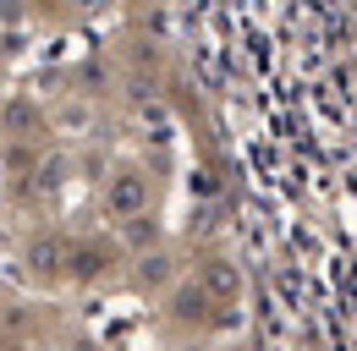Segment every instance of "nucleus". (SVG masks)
I'll return each instance as SVG.
<instances>
[{"label":"nucleus","instance_id":"obj_1","mask_svg":"<svg viewBox=\"0 0 357 351\" xmlns=\"http://www.w3.org/2000/svg\"><path fill=\"white\" fill-rule=\"evenodd\" d=\"M143 203H149V187H143V176H116V181H110V192H105V209H110L116 219L143 214Z\"/></svg>","mask_w":357,"mask_h":351},{"label":"nucleus","instance_id":"obj_2","mask_svg":"<svg viewBox=\"0 0 357 351\" xmlns=\"http://www.w3.org/2000/svg\"><path fill=\"white\" fill-rule=\"evenodd\" d=\"M61 258H66V253H61V242H55V236H39V242L28 247V263H33L39 274H50V269H55Z\"/></svg>","mask_w":357,"mask_h":351},{"label":"nucleus","instance_id":"obj_3","mask_svg":"<svg viewBox=\"0 0 357 351\" xmlns=\"http://www.w3.org/2000/svg\"><path fill=\"white\" fill-rule=\"evenodd\" d=\"M61 176H66V165H61V159H45V165H39V181H33V192L50 198V192L61 187Z\"/></svg>","mask_w":357,"mask_h":351},{"label":"nucleus","instance_id":"obj_4","mask_svg":"<svg viewBox=\"0 0 357 351\" xmlns=\"http://www.w3.org/2000/svg\"><path fill=\"white\" fill-rule=\"evenodd\" d=\"M6 127H11V132H17V127H22V132H33V127H39L33 104H6Z\"/></svg>","mask_w":357,"mask_h":351},{"label":"nucleus","instance_id":"obj_5","mask_svg":"<svg viewBox=\"0 0 357 351\" xmlns=\"http://www.w3.org/2000/svg\"><path fill=\"white\" fill-rule=\"evenodd\" d=\"M209 291H215V297H231V291H236V274H231L225 263H215V269H209Z\"/></svg>","mask_w":357,"mask_h":351},{"label":"nucleus","instance_id":"obj_6","mask_svg":"<svg viewBox=\"0 0 357 351\" xmlns=\"http://www.w3.org/2000/svg\"><path fill=\"white\" fill-rule=\"evenodd\" d=\"M99 269H105L99 253H77V269H72V274H77V280H99Z\"/></svg>","mask_w":357,"mask_h":351},{"label":"nucleus","instance_id":"obj_7","mask_svg":"<svg viewBox=\"0 0 357 351\" xmlns=\"http://www.w3.org/2000/svg\"><path fill=\"white\" fill-rule=\"evenodd\" d=\"M143 280L160 286V280H165V258H143Z\"/></svg>","mask_w":357,"mask_h":351}]
</instances>
